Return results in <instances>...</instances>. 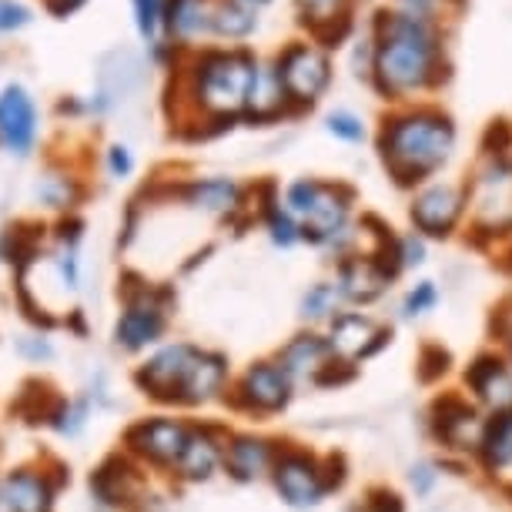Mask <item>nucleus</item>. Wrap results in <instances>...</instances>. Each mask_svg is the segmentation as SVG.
I'll list each match as a JSON object with an SVG mask.
<instances>
[{
  "label": "nucleus",
  "mask_w": 512,
  "mask_h": 512,
  "mask_svg": "<svg viewBox=\"0 0 512 512\" xmlns=\"http://www.w3.org/2000/svg\"><path fill=\"white\" fill-rule=\"evenodd\" d=\"M449 31L395 7H379L369 24V84L379 98L402 104L415 94H432L452 81Z\"/></svg>",
  "instance_id": "obj_1"
},
{
  "label": "nucleus",
  "mask_w": 512,
  "mask_h": 512,
  "mask_svg": "<svg viewBox=\"0 0 512 512\" xmlns=\"http://www.w3.org/2000/svg\"><path fill=\"white\" fill-rule=\"evenodd\" d=\"M258 57L248 44L201 47L175 71L178 128L195 124V134L231 131L245 114V101L258 71Z\"/></svg>",
  "instance_id": "obj_2"
},
{
  "label": "nucleus",
  "mask_w": 512,
  "mask_h": 512,
  "mask_svg": "<svg viewBox=\"0 0 512 512\" xmlns=\"http://www.w3.org/2000/svg\"><path fill=\"white\" fill-rule=\"evenodd\" d=\"M375 148L399 188H422L452 158L456 121L439 104H405L382 118Z\"/></svg>",
  "instance_id": "obj_3"
},
{
  "label": "nucleus",
  "mask_w": 512,
  "mask_h": 512,
  "mask_svg": "<svg viewBox=\"0 0 512 512\" xmlns=\"http://www.w3.org/2000/svg\"><path fill=\"white\" fill-rule=\"evenodd\" d=\"M288 215L298 221L305 245L349 255V241L355 238L352 211H355V188L342 181L325 178H295L288 181L282 195Z\"/></svg>",
  "instance_id": "obj_4"
},
{
  "label": "nucleus",
  "mask_w": 512,
  "mask_h": 512,
  "mask_svg": "<svg viewBox=\"0 0 512 512\" xmlns=\"http://www.w3.org/2000/svg\"><path fill=\"white\" fill-rule=\"evenodd\" d=\"M171 322H175V295L148 278L128 275L121 285V308L111 322L114 352L141 359L161 342H168Z\"/></svg>",
  "instance_id": "obj_5"
},
{
  "label": "nucleus",
  "mask_w": 512,
  "mask_h": 512,
  "mask_svg": "<svg viewBox=\"0 0 512 512\" xmlns=\"http://www.w3.org/2000/svg\"><path fill=\"white\" fill-rule=\"evenodd\" d=\"M195 419L185 412H151L141 419H131L121 432V456L131 459L141 472L171 479L181 452H185Z\"/></svg>",
  "instance_id": "obj_6"
},
{
  "label": "nucleus",
  "mask_w": 512,
  "mask_h": 512,
  "mask_svg": "<svg viewBox=\"0 0 512 512\" xmlns=\"http://www.w3.org/2000/svg\"><path fill=\"white\" fill-rule=\"evenodd\" d=\"M272 64H275L278 81H282V88H285V98L292 104V118L295 114L312 111L335 81L332 54L315 47L312 41H288L282 51L272 57Z\"/></svg>",
  "instance_id": "obj_7"
},
{
  "label": "nucleus",
  "mask_w": 512,
  "mask_h": 512,
  "mask_svg": "<svg viewBox=\"0 0 512 512\" xmlns=\"http://www.w3.org/2000/svg\"><path fill=\"white\" fill-rule=\"evenodd\" d=\"M295 399V382L288 379L285 369L275 359H255L245 369L231 375L225 409L248 419H272L282 415Z\"/></svg>",
  "instance_id": "obj_8"
},
{
  "label": "nucleus",
  "mask_w": 512,
  "mask_h": 512,
  "mask_svg": "<svg viewBox=\"0 0 512 512\" xmlns=\"http://www.w3.org/2000/svg\"><path fill=\"white\" fill-rule=\"evenodd\" d=\"M332 459H318L315 452L302 446H278V456L268 472V482L278 492V499L292 509H315L328 492L342 486V479L332 476Z\"/></svg>",
  "instance_id": "obj_9"
},
{
  "label": "nucleus",
  "mask_w": 512,
  "mask_h": 512,
  "mask_svg": "<svg viewBox=\"0 0 512 512\" xmlns=\"http://www.w3.org/2000/svg\"><path fill=\"white\" fill-rule=\"evenodd\" d=\"M201 342L191 338H168L158 349H151L148 355H141L138 365L131 369V385L144 402L158 405L164 412H175L178 389L185 382V372L191 359H195Z\"/></svg>",
  "instance_id": "obj_10"
},
{
  "label": "nucleus",
  "mask_w": 512,
  "mask_h": 512,
  "mask_svg": "<svg viewBox=\"0 0 512 512\" xmlns=\"http://www.w3.org/2000/svg\"><path fill=\"white\" fill-rule=\"evenodd\" d=\"M64 469L51 462H17L0 476V512H57Z\"/></svg>",
  "instance_id": "obj_11"
},
{
  "label": "nucleus",
  "mask_w": 512,
  "mask_h": 512,
  "mask_svg": "<svg viewBox=\"0 0 512 512\" xmlns=\"http://www.w3.org/2000/svg\"><path fill=\"white\" fill-rule=\"evenodd\" d=\"M469 205L476 208V231L482 235H509L512 231V161L486 158L466 185Z\"/></svg>",
  "instance_id": "obj_12"
},
{
  "label": "nucleus",
  "mask_w": 512,
  "mask_h": 512,
  "mask_svg": "<svg viewBox=\"0 0 512 512\" xmlns=\"http://www.w3.org/2000/svg\"><path fill=\"white\" fill-rule=\"evenodd\" d=\"M41 104L31 94V88H24L21 81H11L0 88V151L7 158H31L41 141Z\"/></svg>",
  "instance_id": "obj_13"
},
{
  "label": "nucleus",
  "mask_w": 512,
  "mask_h": 512,
  "mask_svg": "<svg viewBox=\"0 0 512 512\" xmlns=\"http://www.w3.org/2000/svg\"><path fill=\"white\" fill-rule=\"evenodd\" d=\"M231 359L228 352L221 349H211V345H198L195 359H191L188 372H185V382L178 389V399H175V412H205L211 405H221L228 395V385H231Z\"/></svg>",
  "instance_id": "obj_14"
},
{
  "label": "nucleus",
  "mask_w": 512,
  "mask_h": 512,
  "mask_svg": "<svg viewBox=\"0 0 512 512\" xmlns=\"http://www.w3.org/2000/svg\"><path fill=\"white\" fill-rule=\"evenodd\" d=\"M466 208H469L466 188L449 185V181H432V185H422L412 195L409 221L415 235L422 238H449L459 228Z\"/></svg>",
  "instance_id": "obj_15"
},
{
  "label": "nucleus",
  "mask_w": 512,
  "mask_h": 512,
  "mask_svg": "<svg viewBox=\"0 0 512 512\" xmlns=\"http://www.w3.org/2000/svg\"><path fill=\"white\" fill-rule=\"evenodd\" d=\"M389 335L392 332L379 318H372L369 312H349V308H342V312L325 325L328 352H332L335 362L349 365V369L355 362L372 359V355L389 342Z\"/></svg>",
  "instance_id": "obj_16"
},
{
  "label": "nucleus",
  "mask_w": 512,
  "mask_h": 512,
  "mask_svg": "<svg viewBox=\"0 0 512 512\" xmlns=\"http://www.w3.org/2000/svg\"><path fill=\"white\" fill-rule=\"evenodd\" d=\"M272 359L282 365L288 379L295 382V389L302 382H308V385H332V382H338L335 369H342V362H335L332 352H328L325 335L315 332V328H305V332L292 335L282 349L272 355Z\"/></svg>",
  "instance_id": "obj_17"
},
{
  "label": "nucleus",
  "mask_w": 512,
  "mask_h": 512,
  "mask_svg": "<svg viewBox=\"0 0 512 512\" xmlns=\"http://www.w3.org/2000/svg\"><path fill=\"white\" fill-rule=\"evenodd\" d=\"M225 439H228V425L211 422V419H195L191 439L185 452H181L171 482L181 486H205L215 476H221V459H225Z\"/></svg>",
  "instance_id": "obj_18"
},
{
  "label": "nucleus",
  "mask_w": 512,
  "mask_h": 512,
  "mask_svg": "<svg viewBox=\"0 0 512 512\" xmlns=\"http://www.w3.org/2000/svg\"><path fill=\"white\" fill-rule=\"evenodd\" d=\"M278 456V442L255 429H228L225 459H221V476H228L238 486H255L265 482Z\"/></svg>",
  "instance_id": "obj_19"
},
{
  "label": "nucleus",
  "mask_w": 512,
  "mask_h": 512,
  "mask_svg": "<svg viewBox=\"0 0 512 512\" xmlns=\"http://www.w3.org/2000/svg\"><path fill=\"white\" fill-rule=\"evenodd\" d=\"M144 482H148V472H141L131 459H124L118 452V456H111L91 472L88 486L104 512H134L148 499L144 496Z\"/></svg>",
  "instance_id": "obj_20"
},
{
  "label": "nucleus",
  "mask_w": 512,
  "mask_h": 512,
  "mask_svg": "<svg viewBox=\"0 0 512 512\" xmlns=\"http://www.w3.org/2000/svg\"><path fill=\"white\" fill-rule=\"evenodd\" d=\"M181 208L195 211L201 218H235L245 208V188L231 175H198L171 188Z\"/></svg>",
  "instance_id": "obj_21"
},
{
  "label": "nucleus",
  "mask_w": 512,
  "mask_h": 512,
  "mask_svg": "<svg viewBox=\"0 0 512 512\" xmlns=\"http://www.w3.org/2000/svg\"><path fill=\"white\" fill-rule=\"evenodd\" d=\"M298 27L322 51H338L355 31L352 0H295Z\"/></svg>",
  "instance_id": "obj_22"
},
{
  "label": "nucleus",
  "mask_w": 512,
  "mask_h": 512,
  "mask_svg": "<svg viewBox=\"0 0 512 512\" xmlns=\"http://www.w3.org/2000/svg\"><path fill=\"white\" fill-rule=\"evenodd\" d=\"M211 37V0H164L161 41L154 51H191Z\"/></svg>",
  "instance_id": "obj_23"
},
{
  "label": "nucleus",
  "mask_w": 512,
  "mask_h": 512,
  "mask_svg": "<svg viewBox=\"0 0 512 512\" xmlns=\"http://www.w3.org/2000/svg\"><path fill=\"white\" fill-rule=\"evenodd\" d=\"M84 178L77 175L74 168H67V164H57L51 161L47 168L41 171V175L34 178V205L51 211V215L57 218H74L77 205L84 201Z\"/></svg>",
  "instance_id": "obj_24"
},
{
  "label": "nucleus",
  "mask_w": 512,
  "mask_h": 512,
  "mask_svg": "<svg viewBox=\"0 0 512 512\" xmlns=\"http://www.w3.org/2000/svg\"><path fill=\"white\" fill-rule=\"evenodd\" d=\"M285 118H292V104H288L282 81H278V74H275V64H272V57H268V61H258V71H255V81H251L241 121L278 124Z\"/></svg>",
  "instance_id": "obj_25"
},
{
  "label": "nucleus",
  "mask_w": 512,
  "mask_h": 512,
  "mask_svg": "<svg viewBox=\"0 0 512 512\" xmlns=\"http://www.w3.org/2000/svg\"><path fill=\"white\" fill-rule=\"evenodd\" d=\"M258 24V7L245 4V0H211V37L225 41V47L245 44L248 37H255Z\"/></svg>",
  "instance_id": "obj_26"
},
{
  "label": "nucleus",
  "mask_w": 512,
  "mask_h": 512,
  "mask_svg": "<svg viewBox=\"0 0 512 512\" xmlns=\"http://www.w3.org/2000/svg\"><path fill=\"white\" fill-rule=\"evenodd\" d=\"M436 436L452 449H469L479 446L482 439V425L476 409H469L459 399H442L436 402Z\"/></svg>",
  "instance_id": "obj_27"
},
{
  "label": "nucleus",
  "mask_w": 512,
  "mask_h": 512,
  "mask_svg": "<svg viewBox=\"0 0 512 512\" xmlns=\"http://www.w3.org/2000/svg\"><path fill=\"white\" fill-rule=\"evenodd\" d=\"M469 385L479 392L482 402H489L492 409H512V372L502 365L499 359H492V355H486V359H479L476 365L469 369Z\"/></svg>",
  "instance_id": "obj_28"
},
{
  "label": "nucleus",
  "mask_w": 512,
  "mask_h": 512,
  "mask_svg": "<svg viewBox=\"0 0 512 512\" xmlns=\"http://www.w3.org/2000/svg\"><path fill=\"white\" fill-rule=\"evenodd\" d=\"M94 415H98L94 402L84 392H77V395H71V399H54L44 425L61 439H81L84 432H88Z\"/></svg>",
  "instance_id": "obj_29"
},
{
  "label": "nucleus",
  "mask_w": 512,
  "mask_h": 512,
  "mask_svg": "<svg viewBox=\"0 0 512 512\" xmlns=\"http://www.w3.org/2000/svg\"><path fill=\"white\" fill-rule=\"evenodd\" d=\"M342 308L345 302L335 282H315V285H308V292L302 295V302H298V315H302V322L308 328H318V325L332 322Z\"/></svg>",
  "instance_id": "obj_30"
},
{
  "label": "nucleus",
  "mask_w": 512,
  "mask_h": 512,
  "mask_svg": "<svg viewBox=\"0 0 512 512\" xmlns=\"http://www.w3.org/2000/svg\"><path fill=\"white\" fill-rule=\"evenodd\" d=\"M482 459L489 469H509L512 466V409H502L479 439Z\"/></svg>",
  "instance_id": "obj_31"
},
{
  "label": "nucleus",
  "mask_w": 512,
  "mask_h": 512,
  "mask_svg": "<svg viewBox=\"0 0 512 512\" xmlns=\"http://www.w3.org/2000/svg\"><path fill=\"white\" fill-rule=\"evenodd\" d=\"M258 218H262V228L268 231L275 248H295L302 245V231H298V221L288 215V208L282 205L278 195H268L258 201Z\"/></svg>",
  "instance_id": "obj_32"
},
{
  "label": "nucleus",
  "mask_w": 512,
  "mask_h": 512,
  "mask_svg": "<svg viewBox=\"0 0 512 512\" xmlns=\"http://www.w3.org/2000/svg\"><path fill=\"white\" fill-rule=\"evenodd\" d=\"M395 11H405L422 21H436L446 27V21H456L469 7V0H392Z\"/></svg>",
  "instance_id": "obj_33"
},
{
  "label": "nucleus",
  "mask_w": 512,
  "mask_h": 512,
  "mask_svg": "<svg viewBox=\"0 0 512 512\" xmlns=\"http://www.w3.org/2000/svg\"><path fill=\"white\" fill-rule=\"evenodd\" d=\"M131 14H134V31H138L141 41L148 47H158L164 0H131Z\"/></svg>",
  "instance_id": "obj_34"
},
{
  "label": "nucleus",
  "mask_w": 512,
  "mask_h": 512,
  "mask_svg": "<svg viewBox=\"0 0 512 512\" xmlns=\"http://www.w3.org/2000/svg\"><path fill=\"white\" fill-rule=\"evenodd\" d=\"M101 168L111 181H128L134 171H138V158H134L131 144L111 141L108 148L101 151Z\"/></svg>",
  "instance_id": "obj_35"
},
{
  "label": "nucleus",
  "mask_w": 512,
  "mask_h": 512,
  "mask_svg": "<svg viewBox=\"0 0 512 512\" xmlns=\"http://www.w3.org/2000/svg\"><path fill=\"white\" fill-rule=\"evenodd\" d=\"M325 131L332 134L335 141H345V144H362L369 138V131H365V121L359 118L355 111L349 108H338L325 118Z\"/></svg>",
  "instance_id": "obj_36"
},
{
  "label": "nucleus",
  "mask_w": 512,
  "mask_h": 512,
  "mask_svg": "<svg viewBox=\"0 0 512 512\" xmlns=\"http://www.w3.org/2000/svg\"><path fill=\"white\" fill-rule=\"evenodd\" d=\"M482 154L486 158H509L512 154V124L506 118L489 121V128L482 131Z\"/></svg>",
  "instance_id": "obj_37"
},
{
  "label": "nucleus",
  "mask_w": 512,
  "mask_h": 512,
  "mask_svg": "<svg viewBox=\"0 0 512 512\" xmlns=\"http://www.w3.org/2000/svg\"><path fill=\"white\" fill-rule=\"evenodd\" d=\"M34 24V11L24 0H0V34H17Z\"/></svg>",
  "instance_id": "obj_38"
},
{
  "label": "nucleus",
  "mask_w": 512,
  "mask_h": 512,
  "mask_svg": "<svg viewBox=\"0 0 512 512\" xmlns=\"http://www.w3.org/2000/svg\"><path fill=\"white\" fill-rule=\"evenodd\" d=\"M17 352H21V359H27L31 365H47V362L54 359V342L41 332V328H37V332L21 335V342H17Z\"/></svg>",
  "instance_id": "obj_39"
},
{
  "label": "nucleus",
  "mask_w": 512,
  "mask_h": 512,
  "mask_svg": "<svg viewBox=\"0 0 512 512\" xmlns=\"http://www.w3.org/2000/svg\"><path fill=\"white\" fill-rule=\"evenodd\" d=\"M436 302H439L436 285H432V282H419L409 295L402 298V315L405 318H415V315L429 312V308H436Z\"/></svg>",
  "instance_id": "obj_40"
},
{
  "label": "nucleus",
  "mask_w": 512,
  "mask_h": 512,
  "mask_svg": "<svg viewBox=\"0 0 512 512\" xmlns=\"http://www.w3.org/2000/svg\"><path fill=\"white\" fill-rule=\"evenodd\" d=\"M395 258H399V268H415L425 262V238L409 231V235L395 238Z\"/></svg>",
  "instance_id": "obj_41"
},
{
  "label": "nucleus",
  "mask_w": 512,
  "mask_h": 512,
  "mask_svg": "<svg viewBox=\"0 0 512 512\" xmlns=\"http://www.w3.org/2000/svg\"><path fill=\"white\" fill-rule=\"evenodd\" d=\"M362 506H365V512H405L402 509V499L395 496V492H389V489L372 492V496L365 499Z\"/></svg>",
  "instance_id": "obj_42"
},
{
  "label": "nucleus",
  "mask_w": 512,
  "mask_h": 512,
  "mask_svg": "<svg viewBox=\"0 0 512 512\" xmlns=\"http://www.w3.org/2000/svg\"><path fill=\"white\" fill-rule=\"evenodd\" d=\"M412 489L419 492V496H425V492L432 489V482H436V472H432V466H412Z\"/></svg>",
  "instance_id": "obj_43"
},
{
  "label": "nucleus",
  "mask_w": 512,
  "mask_h": 512,
  "mask_svg": "<svg viewBox=\"0 0 512 512\" xmlns=\"http://www.w3.org/2000/svg\"><path fill=\"white\" fill-rule=\"evenodd\" d=\"M84 4H88V0H44V11L54 17H71L74 11H81Z\"/></svg>",
  "instance_id": "obj_44"
},
{
  "label": "nucleus",
  "mask_w": 512,
  "mask_h": 512,
  "mask_svg": "<svg viewBox=\"0 0 512 512\" xmlns=\"http://www.w3.org/2000/svg\"><path fill=\"white\" fill-rule=\"evenodd\" d=\"M245 4H251V7H258V11H262V7L272 4V0H245Z\"/></svg>",
  "instance_id": "obj_45"
},
{
  "label": "nucleus",
  "mask_w": 512,
  "mask_h": 512,
  "mask_svg": "<svg viewBox=\"0 0 512 512\" xmlns=\"http://www.w3.org/2000/svg\"><path fill=\"white\" fill-rule=\"evenodd\" d=\"M0 476H4V472H0Z\"/></svg>",
  "instance_id": "obj_46"
},
{
  "label": "nucleus",
  "mask_w": 512,
  "mask_h": 512,
  "mask_svg": "<svg viewBox=\"0 0 512 512\" xmlns=\"http://www.w3.org/2000/svg\"><path fill=\"white\" fill-rule=\"evenodd\" d=\"M509 161H512V158H509Z\"/></svg>",
  "instance_id": "obj_47"
}]
</instances>
